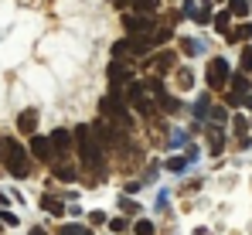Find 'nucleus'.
I'll list each match as a JSON object with an SVG mask.
<instances>
[{
    "label": "nucleus",
    "instance_id": "f8f14e48",
    "mask_svg": "<svg viewBox=\"0 0 252 235\" xmlns=\"http://www.w3.org/2000/svg\"><path fill=\"white\" fill-rule=\"evenodd\" d=\"M41 208L48 211V215H65V204H62V198H55V195H41Z\"/></svg>",
    "mask_w": 252,
    "mask_h": 235
},
{
    "label": "nucleus",
    "instance_id": "20e7f679",
    "mask_svg": "<svg viewBox=\"0 0 252 235\" xmlns=\"http://www.w3.org/2000/svg\"><path fill=\"white\" fill-rule=\"evenodd\" d=\"M102 116H106V119H113V123H120L126 133H129V126H133V119H129V113H126L123 99H120L116 92H109V96L102 99Z\"/></svg>",
    "mask_w": 252,
    "mask_h": 235
},
{
    "label": "nucleus",
    "instance_id": "bb28decb",
    "mask_svg": "<svg viewBox=\"0 0 252 235\" xmlns=\"http://www.w3.org/2000/svg\"><path fill=\"white\" fill-rule=\"evenodd\" d=\"M167 38H170V28H157L154 31V44H164Z\"/></svg>",
    "mask_w": 252,
    "mask_h": 235
},
{
    "label": "nucleus",
    "instance_id": "c756f323",
    "mask_svg": "<svg viewBox=\"0 0 252 235\" xmlns=\"http://www.w3.org/2000/svg\"><path fill=\"white\" fill-rule=\"evenodd\" d=\"M31 235H48V232H44V229H31Z\"/></svg>",
    "mask_w": 252,
    "mask_h": 235
},
{
    "label": "nucleus",
    "instance_id": "9d476101",
    "mask_svg": "<svg viewBox=\"0 0 252 235\" xmlns=\"http://www.w3.org/2000/svg\"><path fill=\"white\" fill-rule=\"evenodd\" d=\"M17 130H21L24 136H34V130H38V109H24V113H17Z\"/></svg>",
    "mask_w": 252,
    "mask_h": 235
},
{
    "label": "nucleus",
    "instance_id": "412c9836",
    "mask_svg": "<svg viewBox=\"0 0 252 235\" xmlns=\"http://www.w3.org/2000/svg\"><path fill=\"white\" fill-rule=\"evenodd\" d=\"M58 235H92V232H89L85 225H62V232H58Z\"/></svg>",
    "mask_w": 252,
    "mask_h": 235
},
{
    "label": "nucleus",
    "instance_id": "f3484780",
    "mask_svg": "<svg viewBox=\"0 0 252 235\" xmlns=\"http://www.w3.org/2000/svg\"><path fill=\"white\" fill-rule=\"evenodd\" d=\"M228 21H232V10H221V14H215V31H228Z\"/></svg>",
    "mask_w": 252,
    "mask_h": 235
},
{
    "label": "nucleus",
    "instance_id": "7ed1b4c3",
    "mask_svg": "<svg viewBox=\"0 0 252 235\" xmlns=\"http://www.w3.org/2000/svg\"><path fill=\"white\" fill-rule=\"evenodd\" d=\"M92 130H95V136H99V143L102 147H126V130L120 126V123H113V119H99V123H92Z\"/></svg>",
    "mask_w": 252,
    "mask_h": 235
},
{
    "label": "nucleus",
    "instance_id": "39448f33",
    "mask_svg": "<svg viewBox=\"0 0 252 235\" xmlns=\"http://www.w3.org/2000/svg\"><path fill=\"white\" fill-rule=\"evenodd\" d=\"M126 106H133V109L143 113V116H154V106H150V99H147V89L136 85V82L126 85Z\"/></svg>",
    "mask_w": 252,
    "mask_h": 235
},
{
    "label": "nucleus",
    "instance_id": "423d86ee",
    "mask_svg": "<svg viewBox=\"0 0 252 235\" xmlns=\"http://www.w3.org/2000/svg\"><path fill=\"white\" fill-rule=\"evenodd\" d=\"M51 150H55V160L58 164H65L68 160V154H72V143H75V136L68 133V130H51Z\"/></svg>",
    "mask_w": 252,
    "mask_h": 235
},
{
    "label": "nucleus",
    "instance_id": "b1692460",
    "mask_svg": "<svg viewBox=\"0 0 252 235\" xmlns=\"http://www.w3.org/2000/svg\"><path fill=\"white\" fill-rule=\"evenodd\" d=\"M198 48H201V44H198V41H191V38H184V41H181V51H184V55H194Z\"/></svg>",
    "mask_w": 252,
    "mask_h": 235
},
{
    "label": "nucleus",
    "instance_id": "473e14b6",
    "mask_svg": "<svg viewBox=\"0 0 252 235\" xmlns=\"http://www.w3.org/2000/svg\"><path fill=\"white\" fill-rule=\"evenodd\" d=\"M113 3H116V0H113Z\"/></svg>",
    "mask_w": 252,
    "mask_h": 235
},
{
    "label": "nucleus",
    "instance_id": "6ab92c4d",
    "mask_svg": "<svg viewBox=\"0 0 252 235\" xmlns=\"http://www.w3.org/2000/svg\"><path fill=\"white\" fill-rule=\"evenodd\" d=\"M232 41H252V24H242L232 31Z\"/></svg>",
    "mask_w": 252,
    "mask_h": 235
},
{
    "label": "nucleus",
    "instance_id": "4468645a",
    "mask_svg": "<svg viewBox=\"0 0 252 235\" xmlns=\"http://www.w3.org/2000/svg\"><path fill=\"white\" fill-rule=\"evenodd\" d=\"M160 7V0H133V10L136 14H154Z\"/></svg>",
    "mask_w": 252,
    "mask_h": 235
},
{
    "label": "nucleus",
    "instance_id": "5701e85b",
    "mask_svg": "<svg viewBox=\"0 0 252 235\" xmlns=\"http://www.w3.org/2000/svg\"><path fill=\"white\" fill-rule=\"evenodd\" d=\"M191 82H194V78H191L188 68H181V72H177V85H181V89H191Z\"/></svg>",
    "mask_w": 252,
    "mask_h": 235
},
{
    "label": "nucleus",
    "instance_id": "4be33fe9",
    "mask_svg": "<svg viewBox=\"0 0 252 235\" xmlns=\"http://www.w3.org/2000/svg\"><path fill=\"white\" fill-rule=\"evenodd\" d=\"M228 10H232V14H239V17H242V14H246V10H249V0H232V3H228Z\"/></svg>",
    "mask_w": 252,
    "mask_h": 235
},
{
    "label": "nucleus",
    "instance_id": "aec40b11",
    "mask_svg": "<svg viewBox=\"0 0 252 235\" xmlns=\"http://www.w3.org/2000/svg\"><path fill=\"white\" fill-rule=\"evenodd\" d=\"M129 48H133V41H116V44H113V58L120 62V58H123L126 51H129Z\"/></svg>",
    "mask_w": 252,
    "mask_h": 235
},
{
    "label": "nucleus",
    "instance_id": "0eeeda50",
    "mask_svg": "<svg viewBox=\"0 0 252 235\" xmlns=\"http://www.w3.org/2000/svg\"><path fill=\"white\" fill-rule=\"evenodd\" d=\"M232 82V75H228V62L225 58H211L208 62V85L211 89H225Z\"/></svg>",
    "mask_w": 252,
    "mask_h": 235
},
{
    "label": "nucleus",
    "instance_id": "f257e3e1",
    "mask_svg": "<svg viewBox=\"0 0 252 235\" xmlns=\"http://www.w3.org/2000/svg\"><path fill=\"white\" fill-rule=\"evenodd\" d=\"M75 147H79L82 170L92 174L95 181H102L106 177V147L99 143V136H95L92 126H75Z\"/></svg>",
    "mask_w": 252,
    "mask_h": 235
},
{
    "label": "nucleus",
    "instance_id": "6e6552de",
    "mask_svg": "<svg viewBox=\"0 0 252 235\" xmlns=\"http://www.w3.org/2000/svg\"><path fill=\"white\" fill-rule=\"evenodd\" d=\"M31 154L38 157L41 164H55V150H51V140L48 136H38V133L31 136Z\"/></svg>",
    "mask_w": 252,
    "mask_h": 235
},
{
    "label": "nucleus",
    "instance_id": "7c9ffc66",
    "mask_svg": "<svg viewBox=\"0 0 252 235\" xmlns=\"http://www.w3.org/2000/svg\"><path fill=\"white\" fill-rule=\"evenodd\" d=\"M3 147H7V140H0V154H3Z\"/></svg>",
    "mask_w": 252,
    "mask_h": 235
},
{
    "label": "nucleus",
    "instance_id": "1a4fd4ad",
    "mask_svg": "<svg viewBox=\"0 0 252 235\" xmlns=\"http://www.w3.org/2000/svg\"><path fill=\"white\" fill-rule=\"evenodd\" d=\"M126 31L129 34H150L154 31V21H150V14H133V17H123Z\"/></svg>",
    "mask_w": 252,
    "mask_h": 235
},
{
    "label": "nucleus",
    "instance_id": "a211bd4d",
    "mask_svg": "<svg viewBox=\"0 0 252 235\" xmlns=\"http://www.w3.org/2000/svg\"><path fill=\"white\" fill-rule=\"evenodd\" d=\"M232 92H235V96L249 92V78H246V75H232Z\"/></svg>",
    "mask_w": 252,
    "mask_h": 235
},
{
    "label": "nucleus",
    "instance_id": "cd10ccee",
    "mask_svg": "<svg viewBox=\"0 0 252 235\" xmlns=\"http://www.w3.org/2000/svg\"><path fill=\"white\" fill-rule=\"evenodd\" d=\"M0 218H3L7 225H17V215H10V211H0Z\"/></svg>",
    "mask_w": 252,
    "mask_h": 235
},
{
    "label": "nucleus",
    "instance_id": "393cba45",
    "mask_svg": "<svg viewBox=\"0 0 252 235\" xmlns=\"http://www.w3.org/2000/svg\"><path fill=\"white\" fill-rule=\"evenodd\" d=\"M133 232H136V235H154V225H150V222H136Z\"/></svg>",
    "mask_w": 252,
    "mask_h": 235
},
{
    "label": "nucleus",
    "instance_id": "c85d7f7f",
    "mask_svg": "<svg viewBox=\"0 0 252 235\" xmlns=\"http://www.w3.org/2000/svg\"><path fill=\"white\" fill-rule=\"evenodd\" d=\"M242 106H246V109H252V96H246V99H242Z\"/></svg>",
    "mask_w": 252,
    "mask_h": 235
},
{
    "label": "nucleus",
    "instance_id": "2eb2a0df",
    "mask_svg": "<svg viewBox=\"0 0 252 235\" xmlns=\"http://www.w3.org/2000/svg\"><path fill=\"white\" fill-rule=\"evenodd\" d=\"M55 177H58V181H75V167H68V164H55Z\"/></svg>",
    "mask_w": 252,
    "mask_h": 235
},
{
    "label": "nucleus",
    "instance_id": "a878e982",
    "mask_svg": "<svg viewBox=\"0 0 252 235\" xmlns=\"http://www.w3.org/2000/svg\"><path fill=\"white\" fill-rule=\"evenodd\" d=\"M239 65H242V72L252 68V48H242V62H239Z\"/></svg>",
    "mask_w": 252,
    "mask_h": 235
},
{
    "label": "nucleus",
    "instance_id": "f03ea898",
    "mask_svg": "<svg viewBox=\"0 0 252 235\" xmlns=\"http://www.w3.org/2000/svg\"><path fill=\"white\" fill-rule=\"evenodd\" d=\"M3 167H7V174H14V177H28L31 174V157H28V150L17 143V140H7V147H3Z\"/></svg>",
    "mask_w": 252,
    "mask_h": 235
},
{
    "label": "nucleus",
    "instance_id": "dca6fc26",
    "mask_svg": "<svg viewBox=\"0 0 252 235\" xmlns=\"http://www.w3.org/2000/svg\"><path fill=\"white\" fill-rule=\"evenodd\" d=\"M157 102H160V109H164V113H181V102H177L174 96H160Z\"/></svg>",
    "mask_w": 252,
    "mask_h": 235
},
{
    "label": "nucleus",
    "instance_id": "ddd939ff",
    "mask_svg": "<svg viewBox=\"0 0 252 235\" xmlns=\"http://www.w3.org/2000/svg\"><path fill=\"white\" fill-rule=\"evenodd\" d=\"M174 65H177V55H170V51H164V55L154 58V68H157V72H170Z\"/></svg>",
    "mask_w": 252,
    "mask_h": 235
},
{
    "label": "nucleus",
    "instance_id": "2f4dec72",
    "mask_svg": "<svg viewBox=\"0 0 252 235\" xmlns=\"http://www.w3.org/2000/svg\"><path fill=\"white\" fill-rule=\"evenodd\" d=\"M0 204H3V195H0Z\"/></svg>",
    "mask_w": 252,
    "mask_h": 235
},
{
    "label": "nucleus",
    "instance_id": "9b49d317",
    "mask_svg": "<svg viewBox=\"0 0 252 235\" xmlns=\"http://www.w3.org/2000/svg\"><path fill=\"white\" fill-rule=\"evenodd\" d=\"M126 82H129V72H126V65H120V62H113V65H109V89L116 92L120 85H126Z\"/></svg>",
    "mask_w": 252,
    "mask_h": 235
}]
</instances>
